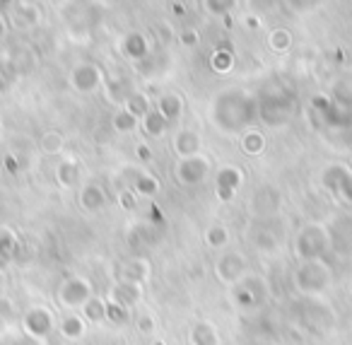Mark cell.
I'll use <instances>...</instances> for the list:
<instances>
[{
	"label": "cell",
	"mask_w": 352,
	"mask_h": 345,
	"mask_svg": "<svg viewBox=\"0 0 352 345\" xmlns=\"http://www.w3.org/2000/svg\"><path fill=\"white\" fill-rule=\"evenodd\" d=\"M258 118V99L241 87H230L215 94L210 121L222 133H244Z\"/></svg>",
	"instance_id": "1"
},
{
	"label": "cell",
	"mask_w": 352,
	"mask_h": 345,
	"mask_svg": "<svg viewBox=\"0 0 352 345\" xmlns=\"http://www.w3.org/2000/svg\"><path fill=\"white\" fill-rule=\"evenodd\" d=\"M333 285V268L326 261H307L297 263L292 271V287L307 300L321 297Z\"/></svg>",
	"instance_id": "2"
},
{
	"label": "cell",
	"mask_w": 352,
	"mask_h": 345,
	"mask_svg": "<svg viewBox=\"0 0 352 345\" xmlns=\"http://www.w3.org/2000/svg\"><path fill=\"white\" fill-rule=\"evenodd\" d=\"M328 251H331V242H328L326 224L309 222L294 237V256H297L299 263L323 261Z\"/></svg>",
	"instance_id": "3"
},
{
	"label": "cell",
	"mask_w": 352,
	"mask_h": 345,
	"mask_svg": "<svg viewBox=\"0 0 352 345\" xmlns=\"http://www.w3.org/2000/svg\"><path fill=\"white\" fill-rule=\"evenodd\" d=\"M294 116V99L285 90H265L258 99V118L265 126L280 128Z\"/></svg>",
	"instance_id": "4"
},
{
	"label": "cell",
	"mask_w": 352,
	"mask_h": 345,
	"mask_svg": "<svg viewBox=\"0 0 352 345\" xmlns=\"http://www.w3.org/2000/svg\"><path fill=\"white\" fill-rule=\"evenodd\" d=\"M311 109L321 116V123L331 128H347L352 126V102L336 99L331 94H316L311 99Z\"/></svg>",
	"instance_id": "5"
},
{
	"label": "cell",
	"mask_w": 352,
	"mask_h": 345,
	"mask_svg": "<svg viewBox=\"0 0 352 345\" xmlns=\"http://www.w3.org/2000/svg\"><path fill=\"white\" fill-rule=\"evenodd\" d=\"M94 297V290H92V282L87 280L85 275H70L60 282L58 292H56V300L63 309L68 311H75V309H82L85 302Z\"/></svg>",
	"instance_id": "6"
},
{
	"label": "cell",
	"mask_w": 352,
	"mask_h": 345,
	"mask_svg": "<svg viewBox=\"0 0 352 345\" xmlns=\"http://www.w3.org/2000/svg\"><path fill=\"white\" fill-rule=\"evenodd\" d=\"M280 208H283V194L273 184L258 186L249 198V213L256 220H270L280 213Z\"/></svg>",
	"instance_id": "7"
},
{
	"label": "cell",
	"mask_w": 352,
	"mask_h": 345,
	"mask_svg": "<svg viewBox=\"0 0 352 345\" xmlns=\"http://www.w3.org/2000/svg\"><path fill=\"white\" fill-rule=\"evenodd\" d=\"M215 275L222 285L236 287L246 275H249V263L241 251H225L215 261Z\"/></svg>",
	"instance_id": "8"
},
{
	"label": "cell",
	"mask_w": 352,
	"mask_h": 345,
	"mask_svg": "<svg viewBox=\"0 0 352 345\" xmlns=\"http://www.w3.org/2000/svg\"><path fill=\"white\" fill-rule=\"evenodd\" d=\"M210 174V160L203 155L188 157V160H179L174 167V179L184 186V189H193L201 186Z\"/></svg>",
	"instance_id": "9"
},
{
	"label": "cell",
	"mask_w": 352,
	"mask_h": 345,
	"mask_svg": "<svg viewBox=\"0 0 352 345\" xmlns=\"http://www.w3.org/2000/svg\"><path fill=\"white\" fill-rule=\"evenodd\" d=\"M331 251L338 256H352V218L350 215H338L326 224Z\"/></svg>",
	"instance_id": "10"
},
{
	"label": "cell",
	"mask_w": 352,
	"mask_h": 345,
	"mask_svg": "<svg viewBox=\"0 0 352 345\" xmlns=\"http://www.w3.org/2000/svg\"><path fill=\"white\" fill-rule=\"evenodd\" d=\"M123 181H126V186L123 189L131 191L135 198H155L157 194H160L162 184L160 179H157L155 174H150V171L145 169H123Z\"/></svg>",
	"instance_id": "11"
},
{
	"label": "cell",
	"mask_w": 352,
	"mask_h": 345,
	"mask_svg": "<svg viewBox=\"0 0 352 345\" xmlns=\"http://www.w3.org/2000/svg\"><path fill=\"white\" fill-rule=\"evenodd\" d=\"M302 321L307 324V328L323 333V331L333 328V324H336V311H333V306H328L326 302H321L318 297H314V300L304 302Z\"/></svg>",
	"instance_id": "12"
},
{
	"label": "cell",
	"mask_w": 352,
	"mask_h": 345,
	"mask_svg": "<svg viewBox=\"0 0 352 345\" xmlns=\"http://www.w3.org/2000/svg\"><path fill=\"white\" fill-rule=\"evenodd\" d=\"M22 326H25V335H30L34 340H44L54 333L56 319L46 306H32L22 316Z\"/></svg>",
	"instance_id": "13"
},
{
	"label": "cell",
	"mask_w": 352,
	"mask_h": 345,
	"mask_svg": "<svg viewBox=\"0 0 352 345\" xmlns=\"http://www.w3.org/2000/svg\"><path fill=\"white\" fill-rule=\"evenodd\" d=\"M104 73L99 65L94 63H78L70 70V87L78 94H92L102 87Z\"/></svg>",
	"instance_id": "14"
},
{
	"label": "cell",
	"mask_w": 352,
	"mask_h": 345,
	"mask_svg": "<svg viewBox=\"0 0 352 345\" xmlns=\"http://www.w3.org/2000/svg\"><path fill=\"white\" fill-rule=\"evenodd\" d=\"M244 184V171L236 165H225L215 171V196L222 203H230L236 196V191Z\"/></svg>",
	"instance_id": "15"
},
{
	"label": "cell",
	"mask_w": 352,
	"mask_h": 345,
	"mask_svg": "<svg viewBox=\"0 0 352 345\" xmlns=\"http://www.w3.org/2000/svg\"><path fill=\"white\" fill-rule=\"evenodd\" d=\"M118 51H121L123 59H128L131 63H142L152 56V46H150V39H147L145 32H126L118 41Z\"/></svg>",
	"instance_id": "16"
},
{
	"label": "cell",
	"mask_w": 352,
	"mask_h": 345,
	"mask_svg": "<svg viewBox=\"0 0 352 345\" xmlns=\"http://www.w3.org/2000/svg\"><path fill=\"white\" fill-rule=\"evenodd\" d=\"M171 147H174V155L179 157V160H188V157L201 155L203 138L196 128H179L174 140H171Z\"/></svg>",
	"instance_id": "17"
},
{
	"label": "cell",
	"mask_w": 352,
	"mask_h": 345,
	"mask_svg": "<svg viewBox=\"0 0 352 345\" xmlns=\"http://www.w3.org/2000/svg\"><path fill=\"white\" fill-rule=\"evenodd\" d=\"M142 300V285H135V282H126L118 280L113 282V287L109 290V302L123 306V309L133 311L138 306V302Z\"/></svg>",
	"instance_id": "18"
},
{
	"label": "cell",
	"mask_w": 352,
	"mask_h": 345,
	"mask_svg": "<svg viewBox=\"0 0 352 345\" xmlns=\"http://www.w3.org/2000/svg\"><path fill=\"white\" fill-rule=\"evenodd\" d=\"M54 176H56V181H58V186H63V189H78L80 181H82V162L73 160V157L60 160L58 165H56Z\"/></svg>",
	"instance_id": "19"
},
{
	"label": "cell",
	"mask_w": 352,
	"mask_h": 345,
	"mask_svg": "<svg viewBox=\"0 0 352 345\" xmlns=\"http://www.w3.org/2000/svg\"><path fill=\"white\" fill-rule=\"evenodd\" d=\"M150 261L142 256H135V258H128V261H123L121 271H118V275H121V280L126 282H135V285H142V282L150 280Z\"/></svg>",
	"instance_id": "20"
},
{
	"label": "cell",
	"mask_w": 352,
	"mask_h": 345,
	"mask_svg": "<svg viewBox=\"0 0 352 345\" xmlns=\"http://www.w3.org/2000/svg\"><path fill=\"white\" fill-rule=\"evenodd\" d=\"M80 208L87 210V213H102L104 208H107V194H104V189L99 184H94V181H89V184H85L82 189H80Z\"/></svg>",
	"instance_id": "21"
},
{
	"label": "cell",
	"mask_w": 352,
	"mask_h": 345,
	"mask_svg": "<svg viewBox=\"0 0 352 345\" xmlns=\"http://www.w3.org/2000/svg\"><path fill=\"white\" fill-rule=\"evenodd\" d=\"M188 343L191 345H220V331L215 324L201 319L188 331Z\"/></svg>",
	"instance_id": "22"
},
{
	"label": "cell",
	"mask_w": 352,
	"mask_h": 345,
	"mask_svg": "<svg viewBox=\"0 0 352 345\" xmlns=\"http://www.w3.org/2000/svg\"><path fill=\"white\" fill-rule=\"evenodd\" d=\"M157 112L164 116V121L169 123H176L179 118H182L184 114V99L179 92H164L160 99H157Z\"/></svg>",
	"instance_id": "23"
},
{
	"label": "cell",
	"mask_w": 352,
	"mask_h": 345,
	"mask_svg": "<svg viewBox=\"0 0 352 345\" xmlns=\"http://www.w3.org/2000/svg\"><path fill=\"white\" fill-rule=\"evenodd\" d=\"M350 171H352V167L340 165V162H336V165H328L326 169L321 171V186L326 191H331V194H340L342 181L347 179V174H350Z\"/></svg>",
	"instance_id": "24"
},
{
	"label": "cell",
	"mask_w": 352,
	"mask_h": 345,
	"mask_svg": "<svg viewBox=\"0 0 352 345\" xmlns=\"http://www.w3.org/2000/svg\"><path fill=\"white\" fill-rule=\"evenodd\" d=\"M58 333H60V338L75 343V340H80L85 333H87V321H85L80 314H75V311H70L68 316H63V319H60Z\"/></svg>",
	"instance_id": "25"
},
{
	"label": "cell",
	"mask_w": 352,
	"mask_h": 345,
	"mask_svg": "<svg viewBox=\"0 0 352 345\" xmlns=\"http://www.w3.org/2000/svg\"><path fill=\"white\" fill-rule=\"evenodd\" d=\"M241 287H244L246 292H249L251 297L256 300V304H258V309L261 306L268 302V297H270V285L265 282V278L263 275H258V273H249V275L244 278V280L239 282Z\"/></svg>",
	"instance_id": "26"
},
{
	"label": "cell",
	"mask_w": 352,
	"mask_h": 345,
	"mask_svg": "<svg viewBox=\"0 0 352 345\" xmlns=\"http://www.w3.org/2000/svg\"><path fill=\"white\" fill-rule=\"evenodd\" d=\"M251 244L256 247V251L265 253V256L280 251V237L270 227H256L251 234Z\"/></svg>",
	"instance_id": "27"
},
{
	"label": "cell",
	"mask_w": 352,
	"mask_h": 345,
	"mask_svg": "<svg viewBox=\"0 0 352 345\" xmlns=\"http://www.w3.org/2000/svg\"><path fill=\"white\" fill-rule=\"evenodd\" d=\"M210 70L217 75H225L230 73L232 68H234V51H232L230 44H217L215 49H212L210 54Z\"/></svg>",
	"instance_id": "28"
},
{
	"label": "cell",
	"mask_w": 352,
	"mask_h": 345,
	"mask_svg": "<svg viewBox=\"0 0 352 345\" xmlns=\"http://www.w3.org/2000/svg\"><path fill=\"white\" fill-rule=\"evenodd\" d=\"M121 109H126L131 116H135L138 121H142V118L152 112V102H150V97H147L145 92H140V90H133V92H128V97H126V102L121 104Z\"/></svg>",
	"instance_id": "29"
},
{
	"label": "cell",
	"mask_w": 352,
	"mask_h": 345,
	"mask_svg": "<svg viewBox=\"0 0 352 345\" xmlns=\"http://www.w3.org/2000/svg\"><path fill=\"white\" fill-rule=\"evenodd\" d=\"M10 10H12V17H15V25L25 27V30L27 27L39 25V20H41L39 8L32 6V3H12Z\"/></svg>",
	"instance_id": "30"
},
{
	"label": "cell",
	"mask_w": 352,
	"mask_h": 345,
	"mask_svg": "<svg viewBox=\"0 0 352 345\" xmlns=\"http://www.w3.org/2000/svg\"><path fill=\"white\" fill-rule=\"evenodd\" d=\"M80 316H82L87 324H102V321H107V300L97 295L89 297L82 309H80Z\"/></svg>",
	"instance_id": "31"
},
{
	"label": "cell",
	"mask_w": 352,
	"mask_h": 345,
	"mask_svg": "<svg viewBox=\"0 0 352 345\" xmlns=\"http://www.w3.org/2000/svg\"><path fill=\"white\" fill-rule=\"evenodd\" d=\"M39 150L44 152V155H49V157L60 155V152L65 150V136L60 131H56V128H49V131L41 133Z\"/></svg>",
	"instance_id": "32"
},
{
	"label": "cell",
	"mask_w": 352,
	"mask_h": 345,
	"mask_svg": "<svg viewBox=\"0 0 352 345\" xmlns=\"http://www.w3.org/2000/svg\"><path fill=\"white\" fill-rule=\"evenodd\" d=\"M230 239H232L230 227H225L222 222L208 224V229H206V244L212 249V251H222V249H227Z\"/></svg>",
	"instance_id": "33"
},
{
	"label": "cell",
	"mask_w": 352,
	"mask_h": 345,
	"mask_svg": "<svg viewBox=\"0 0 352 345\" xmlns=\"http://www.w3.org/2000/svg\"><path fill=\"white\" fill-rule=\"evenodd\" d=\"M294 44V36L287 27H275V30L268 32V49L273 54H287Z\"/></svg>",
	"instance_id": "34"
},
{
	"label": "cell",
	"mask_w": 352,
	"mask_h": 345,
	"mask_svg": "<svg viewBox=\"0 0 352 345\" xmlns=\"http://www.w3.org/2000/svg\"><path fill=\"white\" fill-rule=\"evenodd\" d=\"M239 147H241V152H246V155H251V157L261 155V152L265 150V136L261 131H256V128H249V131L241 133Z\"/></svg>",
	"instance_id": "35"
},
{
	"label": "cell",
	"mask_w": 352,
	"mask_h": 345,
	"mask_svg": "<svg viewBox=\"0 0 352 345\" xmlns=\"http://www.w3.org/2000/svg\"><path fill=\"white\" fill-rule=\"evenodd\" d=\"M140 128L147 138H162L166 133V128H169V123L164 121V116H162L157 109H152V112L140 121Z\"/></svg>",
	"instance_id": "36"
},
{
	"label": "cell",
	"mask_w": 352,
	"mask_h": 345,
	"mask_svg": "<svg viewBox=\"0 0 352 345\" xmlns=\"http://www.w3.org/2000/svg\"><path fill=\"white\" fill-rule=\"evenodd\" d=\"M138 126H140V121H138L135 116H131L126 109H118V112L111 116V128L116 133H121V136H128V133H133Z\"/></svg>",
	"instance_id": "37"
},
{
	"label": "cell",
	"mask_w": 352,
	"mask_h": 345,
	"mask_svg": "<svg viewBox=\"0 0 352 345\" xmlns=\"http://www.w3.org/2000/svg\"><path fill=\"white\" fill-rule=\"evenodd\" d=\"M17 234L10 227H0V258L3 261H12L17 253Z\"/></svg>",
	"instance_id": "38"
},
{
	"label": "cell",
	"mask_w": 352,
	"mask_h": 345,
	"mask_svg": "<svg viewBox=\"0 0 352 345\" xmlns=\"http://www.w3.org/2000/svg\"><path fill=\"white\" fill-rule=\"evenodd\" d=\"M131 319H133V311L123 309V306L113 304V302H107V321H111L116 326H126L131 324Z\"/></svg>",
	"instance_id": "39"
},
{
	"label": "cell",
	"mask_w": 352,
	"mask_h": 345,
	"mask_svg": "<svg viewBox=\"0 0 352 345\" xmlns=\"http://www.w3.org/2000/svg\"><path fill=\"white\" fill-rule=\"evenodd\" d=\"M152 239H155V234H152V229L147 224H138V227H133L128 232V242L133 247H147V244H152Z\"/></svg>",
	"instance_id": "40"
},
{
	"label": "cell",
	"mask_w": 352,
	"mask_h": 345,
	"mask_svg": "<svg viewBox=\"0 0 352 345\" xmlns=\"http://www.w3.org/2000/svg\"><path fill=\"white\" fill-rule=\"evenodd\" d=\"M232 300H234V304L239 306V309H244V311H254V309H258V304H256V300H254V297H251L249 292H246L241 285L232 287Z\"/></svg>",
	"instance_id": "41"
},
{
	"label": "cell",
	"mask_w": 352,
	"mask_h": 345,
	"mask_svg": "<svg viewBox=\"0 0 352 345\" xmlns=\"http://www.w3.org/2000/svg\"><path fill=\"white\" fill-rule=\"evenodd\" d=\"M203 8H206L210 15H230V12L236 10V3H232V0H208V3H203Z\"/></svg>",
	"instance_id": "42"
},
{
	"label": "cell",
	"mask_w": 352,
	"mask_h": 345,
	"mask_svg": "<svg viewBox=\"0 0 352 345\" xmlns=\"http://www.w3.org/2000/svg\"><path fill=\"white\" fill-rule=\"evenodd\" d=\"M176 41H179L184 49H196V46L201 44V32L193 30V27H186V30H182L176 34Z\"/></svg>",
	"instance_id": "43"
},
{
	"label": "cell",
	"mask_w": 352,
	"mask_h": 345,
	"mask_svg": "<svg viewBox=\"0 0 352 345\" xmlns=\"http://www.w3.org/2000/svg\"><path fill=\"white\" fill-rule=\"evenodd\" d=\"M126 97H128V90H126V85H123V80H113L111 85H109V99H111L113 104H118V102H126Z\"/></svg>",
	"instance_id": "44"
},
{
	"label": "cell",
	"mask_w": 352,
	"mask_h": 345,
	"mask_svg": "<svg viewBox=\"0 0 352 345\" xmlns=\"http://www.w3.org/2000/svg\"><path fill=\"white\" fill-rule=\"evenodd\" d=\"M135 326H138V331H140V333L150 335V333H155V331H157V319L152 314H142V316H138Z\"/></svg>",
	"instance_id": "45"
},
{
	"label": "cell",
	"mask_w": 352,
	"mask_h": 345,
	"mask_svg": "<svg viewBox=\"0 0 352 345\" xmlns=\"http://www.w3.org/2000/svg\"><path fill=\"white\" fill-rule=\"evenodd\" d=\"M155 30H157V36H160L162 44H171V41H176V32L169 22H157Z\"/></svg>",
	"instance_id": "46"
},
{
	"label": "cell",
	"mask_w": 352,
	"mask_h": 345,
	"mask_svg": "<svg viewBox=\"0 0 352 345\" xmlns=\"http://www.w3.org/2000/svg\"><path fill=\"white\" fill-rule=\"evenodd\" d=\"M15 316V306H12V302L8 300V297H0V319L8 321Z\"/></svg>",
	"instance_id": "47"
},
{
	"label": "cell",
	"mask_w": 352,
	"mask_h": 345,
	"mask_svg": "<svg viewBox=\"0 0 352 345\" xmlns=\"http://www.w3.org/2000/svg\"><path fill=\"white\" fill-rule=\"evenodd\" d=\"M340 196L347 200V203H352V171L347 174V179L342 181V186H340Z\"/></svg>",
	"instance_id": "48"
},
{
	"label": "cell",
	"mask_w": 352,
	"mask_h": 345,
	"mask_svg": "<svg viewBox=\"0 0 352 345\" xmlns=\"http://www.w3.org/2000/svg\"><path fill=\"white\" fill-rule=\"evenodd\" d=\"M244 25H246V30H251V32L261 30V17L258 15H244Z\"/></svg>",
	"instance_id": "49"
},
{
	"label": "cell",
	"mask_w": 352,
	"mask_h": 345,
	"mask_svg": "<svg viewBox=\"0 0 352 345\" xmlns=\"http://www.w3.org/2000/svg\"><path fill=\"white\" fill-rule=\"evenodd\" d=\"M121 200H123V208H126V210H131L133 205H135V196H133L131 191H126V189L121 191Z\"/></svg>",
	"instance_id": "50"
},
{
	"label": "cell",
	"mask_w": 352,
	"mask_h": 345,
	"mask_svg": "<svg viewBox=\"0 0 352 345\" xmlns=\"http://www.w3.org/2000/svg\"><path fill=\"white\" fill-rule=\"evenodd\" d=\"M6 169L10 171V174H17V171H20V162H17L12 155H8L6 157Z\"/></svg>",
	"instance_id": "51"
},
{
	"label": "cell",
	"mask_w": 352,
	"mask_h": 345,
	"mask_svg": "<svg viewBox=\"0 0 352 345\" xmlns=\"http://www.w3.org/2000/svg\"><path fill=\"white\" fill-rule=\"evenodd\" d=\"M138 160L140 162H150L152 160V152L147 145H138Z\"/></svg>",
	"instance_id": "52"
},
{
	"label": "cell",
	"mask_w": 352,
	"mask_h": 345,
	"mask_svg": "<svg viewBox=\"0 0 352 345\" xmlns=\"http://www.w3.org/2000/svg\"><path fill=\"white\" fill-rule=\"evenodd\" d=\"M12 345H39V340H34V338H30V335H22V338H17Z\"/></svg>",
	"instance_id": "53"
},
{
	"label": "cell",
	"mask_w": 352,
	"mask_h": 345,
	"mask_svg": "<svg viewBox=\"0 0 352 345\" xmlns=\"http://www.w3.org/2000/svg\"><path fill=\"white\" fill-rule=\"evenodd\" d=\"M171 10L176 12V17H184V15H186V6H184V3H174V6H171Z\"/></svg>",
	"instance_id": "54"
},
{
	"label": "cell",
	"mask_w": 352,
	"mask_h": 345,
	"mask_svg": "<svg viewBox=\"0 0 352 345\" xmlns=\"http://www.w3.org/2000/svg\"><path fill=\"white\" fill-rule=\"evenodd\" d=\"M6 36H8V22H6V17L0 15V41L6 39Z\"/></svg>",
	"instance_id": "55"
},
{
	"label": "cell",
	"mask_w": 352,
	"mask_h": 345,
	"mask_svg": "<svg viewBox=\"0 0 352 345\" xmlns=\"http://www.w3.org/2000/svg\"><path fill=\"white\" fill-rule=\"evenodd\" d=\"M0 280H3V275H0ZM0 297H3V282H0Z\"/></svg>",
	"instance_id": "56"
},
{
	"label": "cell",
	"mask_w": 352,
	"mask_h": 345,
	"mask_svg": "<svg viewBox=\"0 0 352 345\" xmlns=\"http://www.w3.org/2000/svg\"><path fill=\"white\" fill-rule=\"evenodd\" d=\"M155 345H164V343H155Z\"/></svg>",
	"instance_id": "57"
}]
</instances>
